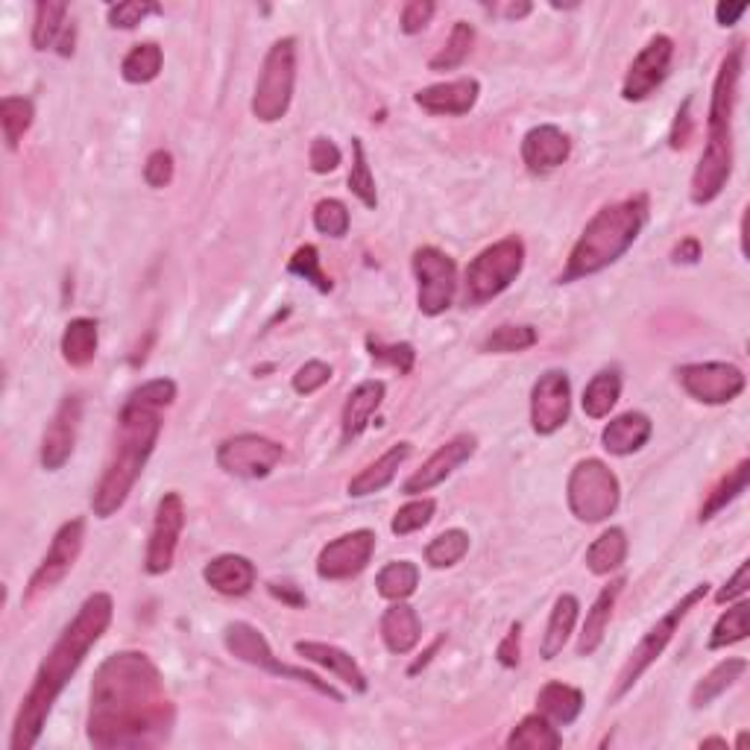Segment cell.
<instances>
[{
    "mask_svg": "<svg viewBox=\"0 0 750 750\" xmlns=\"http://www.w3.org/2000/svg\"><path fill=\"white\" fill-rule=\"evenodd\" d=\"M177 721L164 678L144 651L109 653L91 683L89 742L100 750L156 748Z\"/></svg>",
    "mask_w": 750,
    "mask_h": 750,
    "instance_id": "6da1fadb",
    "label": "cell"
},
{
    "mask_svg": "<svg viewBox=\"0 0 750 750\" xmlns=\"http://www.w3.org/2000/svg\"><path fill=\"white\" fill-rule=\"evenodd\" d=\"M114 616V604L109 592H94L82 601L66 630L59 633L48 657L41 660L39 671H36L33 686L27 689L24 701L18 707L16 724H12V736H9V748L12 750H30L36 748L39 736L44 733L53 703L59 701V694L66 692V686L80 671L91 648L98 646L103 633L109 630Z\"/></svg>",
    "mask_w": 750,
    "mask_h": 750,
    "instance_id": "7a4b0ae2",
    "label": "cell"
},
{
    "mask_svg": "<svg viewBox=\"0 0 750 750\" xmlns=\"http://www.w3.org/2000/svg\"><path fill=\"white\" fill-rule=\"evenodd\" d=\"M162 434V408L147 402L132 390L118 417V437H114L112 458L106 463L98 487L91 492V510L98 519L114 517L127 504L132 487L144 472L147 460L153 454Z\"/></svg>",
    "mask_w": 750,
    "mask_h": 750,
    "instance_id": "3957f363",
    "label": "cell"
},
{
    "mask_svg": "<svg viewBox=\"0 0 750 750\" xmlns=\"http://www.w3.org/2000/svg\"><path fill=\"white\" fill-rule=\"evenodd\" d=\"M744 73V39H736L718 66L712 82L710 118H707V147L692 173L689 197L694 206H710L721 197L733 177V121L739 106V82Z\"/></svg>",
    "mask_w": 750,
    "mask_h": 750,
    "instance_id": "277c9868",
    "label": "cell"
},
{
    "mask_svg": "<svg viewBox=\"0 0 750 750\" xmlns=\"http://www.w3.org/2000/svg\"><path fill=\"white\" fill-rule=\"evenodd\" d=\"M651 214V200L648 194H633L628 200L613 202L598 211L581 232L578 243L569 252L566 270L557 282L569 284L587 276H596L624 256L637 243Z\"/></svg>",
    "mask_w": 750,
    "mask_h": 750,
    "instance_id": "5b68a950",
    "label": "cell"
},
{
    "mask_svg": "<svg viewBox=\"0 0 750 750\" xmlns=\"http://www.w3.org/2000/svg\"><path fill=\"white\" fill-rule=\"evenodd\" d=\"M524 267V243L517 234L501 238L469 261L463 279V302L484 306L517 282Z\"/></svg>",
    "mask_w": 750,
    "mask_h": 750,
    "instance_id": "8992f818",
    "label": "cell"
},
{
    "mask_svg": "<svg viewBox=\"0 0 750 750\" xmlns=\"http://www.w3.org/2000/svg\"><path fill=\"white\" fill-rule=\"evenodd\" d=\"M707 596H710V583H698V587H692L683 598H680L678 604L671 607L669 613L662 616V619L657 621L651 630H648L646 637L639 639V646L630 651L628 662L621 666L610 701H621V698H624V694L637 686V680L642 678V674L651 669L653 662L660 660L662 651L669 648V642L674 639V633H678V628L683 624L686 616H689V610H694V607L701 604Z\"/></svg>",
    "mask_w": 750,
    "mask_h": 750,
    "instance_id": "52a82bcc",
    "label": "cell"
},
{
    "mask_svg": "<svg viewBox=\"0 0 750 750\" xmlns=\"http://www.w3.org/2000/svg\"><path fill=\"white\" fill-rule=\"evenodd\" d=\"M566 499H569V510L574 513V519L598 524L619 510L621 484L604 460H578L569 476V484H566Z\"/></svg>",
    "mask_w": 750,
    "mask_h": 750,
    "instance_id": "ba28073f",
    "label": "cell"
},
{
    "mask_svg": "<svg viewBox=\"0 0 750 750\" xmlns=\"http://www.w3.org/2000/svg\"><path fill=\"white\" fill-rule=\"evenodd\" d=\"M223 646H227V651L232 653V657H238V660L252 666V669H261L267 671V674H276V678L306 683L311 686V689H317L320 694H326V698H331L334 703H343V694H340L331 683L317 678L314 671L297 669V666H288V662L279 660L273 653V648H270V642L264 639V633H261L259 628L247 624V621H229L227 628H223Z\"/></svg>",
    "mask_w": 750,
    "mask_h": 750,
    "instance_id": "9c48e42d",
    "label": "cell"
},
{
    "mask_svg": "<svg viewBox=\"0 0 750 750\" xmlns=\"http://www.w3.org/2000/svg\"><path fill=\"white\" fill-rule=\"evenodd\" d=\"M293 86H297V41L279 39L270 44L261 66L252 94V114L261 123L282 121L291 109Z\"/></svg>",
    "mask_w": 750,
    "mask_h": 750,
    "instance_id": "30bf717a",
    "label": "cell"
},
{
    "mask_svg": "<svg viewBox=\"0 0 750 750\" xmlns=\"http://www.w3.org/2000/svg\"><path fill=\"white\" fill-rule=\"evenodd\" d=\"M417 276V308L426 317L446 314L458 293V264L437 247H420L413 252Z\"/></svg>",
    "mask_w": 750,
    "mask_h": 750,
    "instance_id": "8fae6325",
    "label": "cell"
},
{
    "mask_svg": "<svg viewBox=\"0 0 750 750\" xmlns=\"http://www.w3.org/2000/svg\"><path fill=\"white\" fill-rule=\"evenodd\" d=\"M82 540H86V519H68L57 531L53 542H50L48 554L41 557V563L30 574V581H27L24 589V604H30L41 592H50V589H57L59 583L66 581L68 574H71L73 563L80 560Z\"/></svg>",
    "mask_w": 750,
    "mask_h": 750,
    "instance_id": "7c38bea8",
    "label": "cell"
},
{
    "mask_svg": "<svg viewBox=\"0 0 750 750\" xmlns=\"http://www.w3.org/2000/svg\"><path fill=\"white\" fill-rule=\"evenodd\" d=\"M284 458V446L264 434H234L218 446V467L234 478L259 481Z\"/></svg>",
    "mask_w": 750,
    "mask_h": 750,
    "instance_id": "4fadbf2b",
    "label": "cell"
},
{
    "mask_svg": "<svg viewBox=\"0 0 750 750\" xmlns=\"http://www.w3.org/2000/svg\"><path fill=\"white\" fill-rule=\"evenodd\" d=\"M680 388L692 396L694 402L703 404H727L744 393V372L736 363L727 361H707V363H686L678 370Z\"/></svg>",
    "mask_w": 750,
    "mask_h": 750,
    "instance_id": "5bb4252c",
    "label": "cell"
},
{
    "mask_svg": "<svg viewBox=\"0 0 750 750\" xmlns=\"http://www.w3.org/2000/svg\"><path fill=\"white\" fill-rule=\"evenodd\" d=\"M182 528H186V504H182V496L179 492H164L159 508H156L153 531H150V542H147V574L170 572Z\"/></svg>",
    "mask_w": 750,
    "mask_h": 750,
    "instance_id": "9a60e30c",
    "label": "cell"
},
{
    "mask_svg": "<svg viewBox=\"0 0 750 750\" xmlns=\"http://www.w3.org/2000/svg\"><path fill=\"white\" fill-rule=\"evenodd\" d=\"M671 59H674V41L669 36H653L646 48L639 50V57L633 59V66L624 73L621 82V98L628 103H642L660 89L666 77H669Z\"/></svg>",
    "mask_w": 750,
    "mask_h": 750,
    "instance_id": "2e32d148",
    "label": "cell"
},
{
    "mask_svg": "<svg viewBox=\"0 0 750 750\" xmlns=\"http://www.w3.org/2000/svg\"><path fill=\"white\" fill-rule=\"evenodd\" d=\"M572 413V381L563 370L542 372L531 390V428L540 437L557 434Z\"/></svg>",
    "mask_w": 750,
    "mask_h": 750,
    "instance_id": "e0dca14e",
    "label": "cell"
},
{
    "mask_svg": "<svg viewBox=\"0 0 750 750\" xmlns=\"http://www.w3.org/2000/svg\"><path fill=\"white\" fill-rule=\"evenodd\" d=\"M376 551V533L370 528L343 533L338 540H331L320 557H317V574L323 581H349L367 569Z\"/></svg>",
    "mask_w": 750,
    "mask_h": 750,
    "instance_id": "ac0fdd59",
    "label": "cell"
},
{
    "mask_svg": "<svg viewBox=\"0 0 750 750\" xmlns=\"http://www.w3.org/2000/svg\"><path fill=\"white\" fill-rule=\"evenodd\" d=\"M82 420V402L80 396H66L59 402L48 431L41 437V467L48 472H57L71 460L73 446H77V431Z\"/></svg>",
    "mask_w": 750,
    "mask_h": 750,
    "instance_id": "d6986e66",
    "label": "cell"
},
{
    "mask_svg": "<svg viewBox=\"0 0 750 750\" xmlns=\"http://www.w3.org/2000/svg\"><path fill=\"white\" fill-rule=\"evenodd\" d=\"M476 449H478L476 434L452 437L449 443L440 446V449L422 463V469H417V472L404 481L402 492H408V496H422V492L434 490L437 484H443L446 478L452 476L454 469L463 467V463L476 454Z\"/></svg>",
    "mask_w": 750,
    "mask_h": 750,
    "instance_id": "ffe728a7",
    "label": "cell"
},
{
    "mask_svg": "<svg viewBox=\"0 0 750 750\" xmlns=\"http://www.w3.org/2000/svg\"><path fill=\"white\" fill-rule=\"evenodd\" d=\"M478 94H481V82L476 77H460V80L437 82L413 94V103L420 106L428 114H446V118H460L476 109Z\"/></svg>",
    "mask_w": 750,
    "mask_h": 750,
    "instance_id": "44dd1931",
    "label": "cell"
},
{
    "mask_svg": "<svg viewBox=\"0 0 750 750\" xmlns=\"http://www.w3.org/2000/svg\"><path fill=\"white\" fill-rule=\"evenodd\" d=\"M569 156H572V141L554 123H540L524 132L522 162L531 173H551L569 162Z\"/></svg>",
    "mask_w": 750,
    "mask_h": 750,
    "instance_id": "7402d4cb",
    "label": "cell"
},
{
    "mask_svg": "<svg viewBox=\"0 0 750 750\" xmlns=\"http://www.w3.org/2000/svg\"><path fill=\"white\" fill-rule=\"evenodd\" d=\"M384 393H388L384 381L370 379L361 381V384L347 396V404H343V413H340V443L343 446L352 443L356 437H361L363 431H367V426H370L376 411H379L381 402H384Z\"/></svg>",
    "mask_w": 750,
    "mask_h": 750,
    "instance_id": "603a6c76",
    "label": "cell"
},
{
    "mask_svg": "<svg viewBox=\"0 0 750 750\" xmlns=\"http://www.w3.org/2000/svg\"><path fill=\"white\" fill-rule=\"evenodd\" d=\"M293 648H297L299 657H306L308 662H314V666H320V669L331 671L338 680H343L352 692L363 694L367 689H370L367 674L361 671L356 657L343 651V648L329 646V642H311V639H302V642H297Z\"/></svg>",
    "mask_w": 750,
    "mask_h": 750,
    "instance_id": "cb8c5ba5",
    "label": "cell"
},
{
    "mask_svg": "<svg viewBox=\"0 0 750 750\" xmlns=\"http://www.w3.org/2000/svg\"><path fill=\"white\" fill-rule=\"evenodd\" d=\"M256 578H259L256 563L243 554H220L202 569V581L209 583L214 592L229 598L247 596L256 587Z\"/></svg>",
    "mask_w": 750,
    "mask_h": 750,
    "instance_id": "d4e9b609",
    "label": "cell"
},
{
    "mask_svg": "<svg viewBox=\"0 0 750 750\" xmlns=\"http://www.w3.org/2000/svg\"><path fill=\"white\" fill-rule=\"evenodd\" d=\"M651 431L653 422L648 420L646 413L628 411L621 413V417H616V420H610V426L601 431V443H604L607 452L616 454V458H628V454L639 452V449L651 440Z\"/></svg>",
    "mask_w": 750,
    "mask_h": 750,
    "instance_id": "484cf974",
    "label": "cell"
},
{
    "mask_svg": "<svg viewBox=\"0 0 750 750\" xmlns=\"http://www.w3.org/2000/svg\"><path fill=\"white\" fill-rule=\"evenodd\" d=\"M381 639H384L390 653H399V657L411 653L422 639V624L417 610L411 604H404V601H393L381 616Z\"/></svg>",
    "mask_w": 750,
    "mask_h": 750,
    "instance_id": "4316f807",
    "label": "cell"
},
{
    "mask_svg": "<svg viewBox=\"0 0 750 750\" xmlns=\"http://www.w3.org/2000/svg\"><path fill=\"white\" fill-rule=\"evenodd\" d=\"M413 454L411 443H396L390 446L388 452L381 454L379 460H372L370 467L361 469L352 481H349V496H356V499H363V496H372V492L384 490L396 478L399 467H402L404 460Z\"/></svg>",
    "mask_w": 750,
    "mask_h": 750,
    "instance_id": "83f0119b",
    "label": "cell"
},
{
    "mask_svg": "<svg viewBox=\"0 0 750 750\" xmlns=\"http://www.w3.org/2000/svg\"><path fill=\"white\" fill-rule=\"evenodd\" d=\"M621 587H624V578H616V581L607 583V587L598 592L596 601H592V607H589V613H587V621H583L581 639H578V657H592V653L601 648L604 633H607V624H610V616H613L616 598L621 596Z\"/></svg>",
    "mask_w": 750,
    "mask_h": 750,
    "instance_id": "f1b7e54d",
    "label": "cell"
},
{
    "mask_svg": "<svg viewBox=\"0 0 750 750\" xmlns=\"http://www.w3.org/2000/svg\"><path fill=\"white\" fill-rule=\"evenodd\" d=\"M578 613H581L578 598L569 596V592H563V596L557 598L554 610H551V616H549V624H546V637H542V646H540L542 660L551 662L563 653L566 642H569V637H572Z\"/></svg>",
    "mask_w": 750,
    "mask_h": 750,
    "instance_id": "f546056e",
    "label": "cell"
},
{
    "mask_svg": "<svg viewBox=\"0 0 750 750\" xmlns=\"http://www.w3.org/2000/svg\"><path fill=\"white\" fill-rule=\"evenodd\" d=\"M537 707H540V716L549 718L551 724H574V718L583 710V692L569 683L551 680L537 694Z\"/></svg>",
    "mask_w": 750,
    "mask_h": 750,
    "instance_id": "4dcf8cb0",
    "label": "cell"
},
{
    "mask_svg": "<svg viewBox=\"0 0 750 750\" xmlns=\"http://www.w3.org/2000/svg\"><path fill=\"white\" fill-rule=\"evenodd\" d=\"M624 560H628V533L621 528H607L587 549V569L598 578L619 572Z\"/></svg>",
    "mask_w": 750,
    "mask_h": 750,
    "instance_id": "1f68e13d",
    "label": "cell"
},
{
    "mask_svg": "<svg viewBox=\"0 0 750 750\" xmlns=\"http://www.w3.org/2000/svg\"><path fill=\"white\" fill-rule=\"evenodd\" d=\"M744 671H748V660H742V657H730V660L718 662L716 669H712L710 674H703V678L698 680V686L692 689L694 710L710 707V703L716 701V698H721L736 680H742Z\"/></svg>",
    "mask_w": 750,
    "mask_h": 750,
    "instance_id": "d6a6232c",
    "label": "cell"
},
{
    "mask_svg": "<svg viewBox=\"0 0 750 750\" xmlns=\"http://www.w3.org/2000/svg\"><path fill=\"white\" fill-rule=\"evenodd\" d=\"M98 323L91 317H77V320L66 326V334H62V358L71 367H89L94 356H98Z\"/></svg>",
    "mask_w": 750,
    "mask_h": 750,
    "instance_id": "836d02e7",
    "label": "cell"
},
{
    "mask_svg": "<svg viewBox=\"0 0 750 750\" xmlns=\"http://www.w3.org/2000/svg\"><path fill=\"white\" fill-rule=\"evenodd\" d=\"M560 744H563V736L557 733V727L540 712L524 716L508 736L510 750H557Z\"/></svg>",
    "mask_w": 750,
    "mask_h": 750,
    "instance_id": "e575fe53",
    "label": "cell"
},
{
    "mask_svg": "<svg viewBox=\"0 0 750 750\" xmlns=\"http://www.w3.org/2000/svg\"><path fill=\"white\" fill-rule=\"evenodd\" d=\"M621 396V376L616 370H601L598 376L589 379V384L583 388V413L589 420H604L610 417V411L616 408Z\"/></svg>",
    "mask_w": 750,
    "mask_h": 750,
    "instance_id": "d590c367",
    "label": "cell"
},
{
    "mask_svg": "<svg viewBox=\"0 0 750 750\" xmlns=\"http://www.w3.org/2000/svg\"><path fill=\"white\" fill-rule=\"evenodd\" d=\"M66 30H68V3H59V0H41V3H36V21H33L36 50L57 48Z\"/></svg>",
    "mask_w": 750,
    "mask_h": 750,
    "instance_id": "8d00e7d4",
    "label": "cell"
},
{
    "mask_svg": "<svg viewBox=\"0 0 750 750\" xmlns=\"http://www.w3.org/2000/svg\"><path fill=\"white\" fill-rule=\"evenodd\" d=\"M379 596L388 601H408L420 587V569L411 560H393L376 578Z\"/></svg>",
    "mask_w": 750,
    "mask_h": 750,
    "instance_id": "74e56055",
    "label": "cell"
},
{
    "mask_svg": "<svg viewBox=\"0 0 750 750\" xmlns=\"http://www.w3.org/2000/svg\"><path fill=\"white\" fill-rule=\"evenodd\" d=\"M164 66V53L156 41H144V44H136V48L123 57L121 62V77L132 86H144V82H153Z\"/></svg>",
    "mask_w": 750,
    "mask_h": 750,
    "instance_id": "f35d334b",
    "label": "cell"
},
{
    "mask_svg": "<svg viewBox=\"0 0 750 750\" xmlns=\"http://www.w3.org/2000/svg\"><path fill=\"white\" fill-rule=\"evenodd\" d=\"M748 478H750V460L744 458V460H739L736 469H730V472L718 481L716 490L707 496V501H703V508H701V517L698 519H701V522H710V519L716 517V513H721L730 501L739 499V496L748 490Z\"/></svg>",
    "mask_w": 750,
    "mask_h": 750,
    "instance_id": "ab89813d",
    "label": "cell"
},
{
    "mask_svg": "<svg viewBox=\"0 0 750 750\" xmlns=\"http://www.w3.org/2000/svg\"><path fill=\"white\" fill-rule=\"evenodd\" d=\"M36 118L33 100L27 98H3L0 100V123H3V138H7L9 150H18L24 136L30 132Z\"/></svg>",
    "mask_w": 750,
    "mask_h": 750,
    "instance_id": "60d3db41",
    "label": "cell"
},
{
    "mask_svg": "<svg viewBox=\"0 0 750 750\" xmlns=\"http://www.w3.org/2000/svg\"><path fill=\"white\" fill-rule=\"evenodd\" d=\"M472 44H476V30H472V24H469V21H454L452 33L446 39L443 50L431 57L428 68H431V71H454V68H460L467 62L469 53H472Z\"/></svg>",
    "mask_w": 750,
    "mask_h": 750,
    "instance_id": "b9f144b4",
    "label": "cell"
},
{
    "mask_svg": "<svg viewBox=\"0 0 750 750\" xmlns=\"http://www.w3.org/2000/svg\"><path fill=\"white\" fill-rule=\"evenodd\" d=\"M469 551V533L460 528H449V531L437 533L434 540L426 546V560L431 569H449V566L460 563Z\"/></svg>",
    "mask_w": 750,
    "mask_h": 750,
    "instance_id": "7bdbcfd3",
    "label": "cell"
},
{
    "mask_svg": "<svg viewBox=\"0 0 750 750\" xmlns=\"http://www.w3.org/2000/svg\"><path fill=\"white\" fill-rule=\"evenodd\" d=\"M748 601H739L733 604L727 613H721V619L716 621V628H712L710 637V651H721V648L739 646L748 639Z\"/></svg>",
    "mask_w": 750,
    "mask_h": 750,
    "instance_id": "ee69618b",
    "label": "cell"
},
{
    "mask_svg": "<svg viewBox=\"0 0 750 750\" xmlns=\"http://www.w3.org/2000/svg\"><path fill=\"white\" fill-rule=\"evenodd\" d=\"M349 191L367 206L376 209L379 206V191H376V177H372L370 162H367V150H363L361 138H352V170H349Z\"/></svg>",
    "mask_w": 750,
    "mask_h": 750,
    "instance_id": "f6af8a7d",
    "label": "cell"
},
{
    "mask_svg": "<svg viewBox=\"0 0 750 750\" xmlns=\"http://www.w3.org/2000/svg\"><path fill=\"white\" fill-rule=\"evenodd\" d=\"M537 329L533 326H499L490 338L481 343V352H496V356H510V352H524L537 347Z\"/></svg>",
    "mask_w": 750,
    "mask_h": 750,
    "instance_id": "bcb514c9",
    "label": "cell"
},
{
    "mask_svg": "<svg viewBox=\"0 0 750 750\" xmlns=\"http://www.w3.org/2000/svg\"><path fill=\"white\" fill-rule=\"evenodd\" d=\"M288 273L299 276V279H306L311 282L320 293H331L334 282L329 279V273L320 264V250H317L314 243H306V247H299L297 252L288 261Z\"/></svg>",
    "mask_w": 750,
    "mask_h": 750,
    "instance_id": "7dc6e473",
    "label": "cell"
},
{
    "mask_svg": "<svg viewBox=\"0 0 750 750\" xmlns=\"http://www.w3.org/2000/svg\"><path fill=\"white\" fill-rule=\"evenodd\" d=\"M434 510H437L434 499L408 501L404 508L396 510L393 522H390V531H393L396 537H408V533L422 531V528H426V524L434 519Z\"/></svg>",
    "mask_w": 750,
    "mask_h": 750,
    "instance_id": "c3c4849f",
    "label": "cell"
},
{
    "mask_svg": "<svg viewBox=\"0 0 750 750\" xmlns=\"http://www.w3.org/2000/svg\"><path fill=\"white\" fill-rule=\"evenodd\" d=\"M367 349H370V358L381 367H390L399 376H408L417 363V349L411 343H381V340H367Z\"/></svg>",
    "mask_w": 750,
    "mask_h": 750,
    "instance_id": "681fc988",
    "label": "cell"
},
{
    "mask_svg": "<svg viewBox=\"0 0 750 750\" xmlns=\"http://www.w3.org/2000/svg\"><path fill=\"white\" fill-rule=\"evenodd\" d=\"M314 227L317 232L329 234V238H343L349 232V209L334 197L320 200L314 206Z\"/></svg>",
    "mask_w": 750,
    "mask_h": 750,
    "instance_id": "f907efd6",
    "label": "cell"
},
{
    "mask_svg": "<svg viewBox=\"0 0 750 750\" xmlns=\"http://www.w3.org/2000/svg\"><path fill=\"white\" fill-rule=\"evenodd\" d=\"M162 9L150 3V0H127V3H118V7H109L106 18H109V27L114 30H136L138 24H144L147 16H159Z\"/></svg>",
    "mask_w": 750,
    "mask_h": 750,
    "instance_id": "816d5d0a",
    "label": "cell"
},
{
    "mask_svg": "<svg viewBox=\"0 0 750 750\" xmlns=\"http://www.w3.org/2000/svg\"><path fill=\"white\" fill-rule=\"evenodd\" d=\"M331 381V367L326 361H308L293 372V390L299 396H311Z\"/></svg>",
    "mask_w": 750,
    "mask_h": 750,
    "instance_id": "f5cc1de1",
    "label": "cell"
},
{
    "mask_svg": "<svg viewBox=\"0 0 750 750\" xmlns=\"http://www.w3.org/2000/svg\"><path fill=\"white\" fill-rule=\"evenodd\" d=\"M340 159H343V156H340L338 144H334L331 138L320 136L311 141V150H308V164H311L314 173L326 177V173H331V170H338Z\"/></svg>",
    "mask_w": 750,
    "mask_h": 750,
    "instance_id": "db71d44e",
    "label": "cell"
},
{
    "mask_svg": "<svg viewBox=\"0 0 750 750\" xmlns=\"http://www.w3.org/2000/svg\"><path fill=\"white\" fill-rule=\"evenodd\" d=\"M144 182L150 188H168L173 182V156L168 150H153L147 156Z\"/></svg>",
    "mask_w": 750,
    "mask_h": 750,
    "instance_id": "11a10c76",
    "label": "cell"
},
{
    "mask_svg": "<svg viewBox=\"0 0 750 750\" xmlns=\"http://www.w3.org/2000/svg\"><path fill=\"white\" fill-rule=\"evenodd\" d=\"M434 3L431 0H411V3H404L402 7V33L404 36H417L422 33L428 24H431V18H434Z\"/></svg>",
    "mask_w": 750,
    "mask_h": 750,
    "instance_id": "9f6ffc18",
    "label": "cell"
},
{
    "mask_svg": "<svg viewBox=\"0 0 750 750\" xmlns=\"http://www.w3.org/2000/svg\"><path fill=\"white\" fill-rule=\"evenodd\" d=\"M519 653H522V624H510L508 637L501 639L499 648H496V657L504 669H517L519 666Z\"/></svg>",
    "mask_w": 750,
    "mask_h": 750,
    "instance_id": "6f0895ef",
    "label": "cell"
},
{
    "mask_svg": "<svg viewBox=\"0 0 750 750\" xmlns=\"http://www.w3.org/2000/svg\"><path fill=\"white\" fill-rule=\"evenodd\" d=\"M748 587H750V563H748V560H744V563L739 566V569H736L733 578H730V581H727L724 587L718 589L716 601H718V604H727V601L744 598Z\"/></svg>",
    "mask_w": 750,
    "mask_h": 750,
    "instance_id": "680465c9",
    "label": "cell"
},
{
    "mask_svg": "<svg viewBox=\"0 0 750 750\" xmlns=\"http://www.w3.org/2000/svg\"><path fill=\"white\" fill-rule=\"evenodd\" d=\"M689 109H692V100H683V106H680L678 118H674V127H671V147L674 150H680V147L689 144V136H692V114H689Z\"/></svg>",
    "mask_w": 750,
    "mask_h": 750,
    "instance_id": "91938a15",
    "label": "cell"
},
{
    "mask_svg": "<svg viewBox=\"0 0 750 750\" xmlns=\"http://www.w3.org/2000/svg\"><path fill=\"white\" fill-rule=\"evenodd\" d=\"M701 252L703 250H701V241H698V238H683V241L674 247V252H671V256H674V261H678V264H698Z\"/></svg>",
    "mask_w": 750,
    "mask_h": 750,
    "instance_id": "94428289",
    "label": "cell"
},
{
    "mask_svg": "<svg viewBox=\"0 0 750 750\" xmlns=\"http://www.w3.org/2000/svg\"><path fill=\"white\" fill-rule=\"evenodd\" d=\"M748 12V3H718L716 7V21L721 27L739 24V18Z\"/></svg>",
    "mask_w": 750,
    "mask_h": 750,
    "instance_id": "6125c7cd",
    "label": "cell"
},
{
    "mask_svg": "<svg viewBox=\"0 0 750 750\" xmlns=\"http://www.w3.org/2000/svg\"><path fill=\"white\" fill-rule=\"evenodd\" d=\"M267 589H270V596H276L279 601H284V604L306 607V596H302L297 587H291V583H270Z\"/></svg>",
    "mask_w": 750,
    "mask_h": 750,
    "instance_id": "be15d7a7",
    "label": "cell"
},
{
    "mask_svg": "<svg viewBox=\"0 0 750 750\" xmlns=\"http://www.w3.org/2000/svg\"><path fill=\"white\" fill-rule=\"evenodd\" d=\"M528 12H531V3H519V7L504 9V16H508V18H524Z\"/></svg>",
    "mask_w": 750,
    "mask_h": 750,
    "instance_id": "e7e4bbea",
    "label": "cell"
},
{
    "mask_svg": "<svg viewBox=\"0 0 750 750\" xmlns=\"http://www.w3.org/2000/svg\"><path fill=\"white\" fill-rule=\"evenodd\" d=\"M701 748H727L724 739H718V736H712V739H703Z\"/></svg>",
    "mask_w": 750,
    "mask_h": 750,
    "instance_id": "03108f58",
    "label": "cell"
}]
</instances>
